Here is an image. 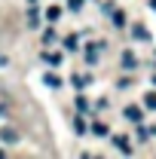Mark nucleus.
<instances>
[{"label": "nucleus", "mask_w": 156, "mask_h": 159, "mask_svg": "<svg viewBox=\"0 0 156 159\" xmlns=\"http://www.w3.org/2000/svg\"><path fill=\"white\" fill-rule=\"evenodd\" d=\"M0 138L6 141V144H16V141H19V132H16V129H12V125H6V129H3V132H0Z\"/></svg>", "instance_id": "obj_1"}, {"label": "nucleus", "mask_w": 156, "mask_h": 159, "mask_svg": "<svg viewBox=\"0 0 156 159\" xmlns=\"http://www.w3.org/2000/svg\"><path fill=\"white\" fill-rule=\"evenodd\" d=\"M126 119H132V122H141V107L129 104V107H126Z\"/></svg>", "instance_id": "obj_2"}, {"label": "nucleus", "mask_w": 156, "mask_h": 159, "mask_svg": "<svg viewBox=\"0 0 156 159\" xmlns=\"http://www.w3.org/2000/svg\"><path fill=\"white\" fill-rule=\"evenodd\" d=\"M113 144H117V147H119V150H122V153H126V156L132 153V147H129V141L122 138V135H117V138H113Z\"/></svg>", "instance_id": "obj_3"}, {"label": "nucleus", "mask_w": 156, "mask_h": 159, "mask_svg": "<svg viewBox=\"0 0 156 159\" xmlns=\"http://www.w3.org/2000/svg\"><path fill=\"white\" fill-rule=\"evenodd\" d=\"M46 19H49V21L61 19V6H49V9H46Z\"/></svg>", "instance_id": "obj_4"}, {"label": "nucleus", "mask_w": 156, "mask_h": 159, "mask_svg": "<svg viewBox=\"0 0 156 159\" xmlns=\"http://www.w3.org/2000/svg\"><path fill=\"white\" fill-rule=\"evenodd\" d=\"M144 104H147V107H150V110H156V92H150V95H147V98H144Z\"/></svg>", "instance_id": "obj_5"}, {"label": "nucleus", "mask_w": 156, "mask_h": 159, "mask_svg": "<svg viewBox=\"0 0 156 159\" xmlns=\"http://www.w3.org/2000/svg\"><path fill=\"white\" fill-rule=\"evenodd\" d=\"M122 64H126V67H135V55H132V52H126V55H122Z\"/></svg>", "instance_id": "obj_6"}, {"label": "nucleus", "mask_w": 156, "mask_h": 159, "mask_svg": "<svg viewBox=\"0 0 156 159\" xmlns=\"http://www.w3.org/2000/svg\"><path fill=\"white\" fill-rule=\"evenodd\" d=\"M92 132H95V135H107V125H104V122H95Z\"/></svg>", "instance_id": "obj_7"}, {"label": "nucleus", "mask_w": 156, "mask_h": 159, "mask_svg": "<svg viewBox=\"0 0 156 159\" xmlns=\"http://www.w3.org/2000/svg\"><path fill=\"white\" fill-rule=\"evenodd\" d=\"M113 25H119V28H122V25H126V16H122V12H113Z\"/></svg>", "instance_id": "obj_8"}, {"label": "nucleus", "mask_w": 156, "mask_h": 159, "mask_svg": "<svg viewBox=\"0 0 156 159\" xmlns=\"http://www.w3.org/2000/svg\"><path fill=\"white\" fill-rule=\"evenodd\" d=\"M150 6H153V9H156V0H150Z\"/></svg>", "instance_id": "obj_9"}, {"label": "nucleus", "mask_w": 156, "mask_h": 159, "mask_svg": "<svg viewBox=\"0 0 156 159\" xmlns=\"http://www.w3.org/2000/svg\"><path fill=\"white\" fill-rule=\"evenodd\" d=\"M28 3H31V6H34V3H37V0H28Z\"/></svg>", "instance_id": "obj_10"}, {"label": "nucleus", "mask_w": 156, "mask_h": 159, "mask_svg": "<svg viewBox=\"0 0 156 159\" xmlns=\"http://www.w3.org/2000/svg\"><path fill=\"white\" fill-rule=\"evenodd\" d=\"M0 159H3V150H0Z\"/></svg>", "instance_id": "obj_11"}]
</instances>
